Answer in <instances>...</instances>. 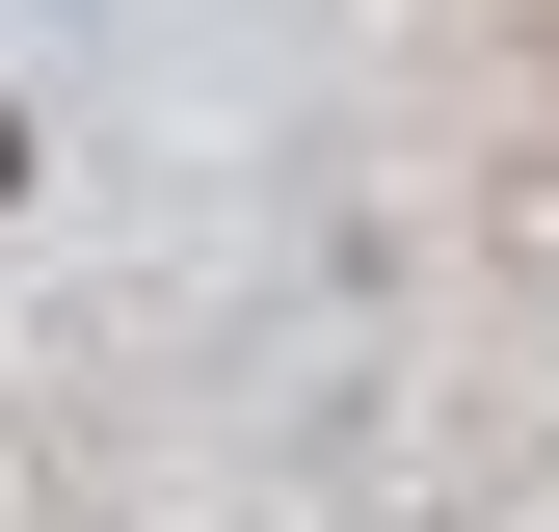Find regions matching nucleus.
Segmentation results:
<instances>
[{"instance_id":"1","label":"nucleus","mask_w":559,"mask_h":532,"mask_svg":"<svg viewBox=\"0 0 559 532\" xmlns=\"http://www.w3.org/2000/svg\"><path fill=\"white\" fill-rule=\"evenodd\" d=\"M0 186H27V107H0Z\"/></svg>"}]
</instances>
